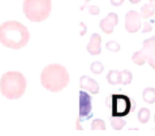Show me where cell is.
<instances>
[{
    "label": "cell",
    "instance_id": "cell-19",
    "mask_svg": "<svg viewBox=\"0 0 155 136\" xmlns=\"http://www.w3.org/2000/svg\"><path fill=\"white\" fill-rule=\"evenodd\" d=\"M91 129L92 130H105L106 124L105 122L102 119H94L91 122Z\"/></svg>",
    "mask_w": 155,
    "mask_h": 136
},
{
    "label": "cell",
    "instance_id": "cell-7",
    "mask_svg": "<svg viewBox=\"0 0 155 136\" xmlns=\"http://www.w3.org/2000/svg\"><path fill=\"white\" fill-rule=\"evenodd\" d=\"M141 16L136 11L131 10L126 15L125 27L128 32L136 33L141 28Z\"/></svg>",
    "mask_w": 155,
    "mask_h": 136
},
{
    "label": "cell",
    "instance_id": "cell-13",
    "mask_svg": "<svg viewBox=\"0 0 155 136\" xmlns=\"http://www.w3.org/2000/svg\"><path fill=\"white\" fill-rule=\"evenodd\" d=\"M143 100L148 104H153L155 103V88H147L144 90L142 94Z\"/></svg>",
    "mask_w": 155,
    "mask_h": 136
},
{
    "label": "cell",
    "instance_id": "cell-16",
    "mask_svg": "<svg viewBox=\"0 0 155 136\" xmlns=\"http://www.w3.org/2000/svg\"><path fill=\"white\" fill-rule=\"evenodd\" d=\"M132 61L134 63H135L138 65H143L146 62H147V58H146L145 55L144 54L141 50H139L138 52H135L132 57Z\"/></svg>",
    "mask_w": 155,
    "mask_h": 136
},
{
    "label": "cell",
    "instance_id": "cell-12",
    "mask_svg": "<svg viewBox=\"0 0 155 136\" xmlns=\"http://www.w3.org/2000/svg\"><path fill=\"white\" fill-rule=\"evenodd\" d=\"M107 80L112 85L121 84V71L117 70H110L107 75Z\"/></svg>",
    "mask_w": 155,
    "mask_h": 136
},
{
    "label": "cell",
    "instance_id": "cell-27",
    "mask_svg": "<svg viewBox=\"0 0 155 136\" xmlns=\"http://www.w3.org/2000/svg\"><path fill=\"white\" fill-rule=\"evenodd\" d=\"M154 122H155V115H154Z\"/></svg>",
    "mask_w": 155,
    "mask_h": 136
},
{
    "label": "cell",
    "instance_id": "cell-25",
    "mask_svg": "<svg viewBox=\"0 0 155 136\" xmlns=\"http://www.w3.org/2000/svg\"><path fill=\"white\" fill-rule=\"evenodd\" d=\"M141 0H129V2L132 4H138L141 2Z\"/></svg>",
    "mask_w": 155,
    "mask_h": 136
},
{
    "label": "cell",
    "instance_id": "cell-14",
    "mask_svg": "<svg viewBox=\"0 0 155 136\" xmlns=\"http://www.w3.org/2000/svg\"><path fill=\"white\" fill-rule=\"evenodd\" d=\"M155 8L150 4H144L141 8V16L142 18L147 19L154 15Z\"/></svg>",
    "mask_w": 155,
    "mask_h": 136
},
{
    "label": "cell",
    "instance_id": "cell-4",
    "mask_svg": "<svg viewBox=\"0 0 155 136\" xmlns=\"http://www.w3.org/2000/svg\"><path fill=\"white\" fill-rule=\"evenodd\" d=\"M51 0H25L23 11L27 18L32 22H41L51 12Z\"/></svg>",
    "mask_w": 155,
    "mask_h": 136
},
{
    "label": "cell",
    "instance_id": "cell-9",
    "mask_svg": "<svg viewBox=\"0 0 155 136\" xmlns=\"http://www.w3.org/2000/svg\"><path fill=\"white\" fill-rule=\"evenodd\" d=\"M118 22L119 19L117 15L114 12H111L109 13L105 18L101 21L100 27L105 34H110L113 33L114 27L118 24Z\"/></svg>",
    "mask_w": 155,
    "mask_h": 136
},
{
    "label": "cell",
    "instance_id": "cell-11",
    "mask_svg": "<svg viewBox=\"0 0 155 136\" xmlns=\"http://www.w3.org/2000/svg\"><path fill=\"white\" fill-rule=\"evenodd\" d=\"M101 35L98 34H92L90 42L87 46V50L92 56H97L101 53Z\"/></svg>",
    "mask_w": 155,
    "mask_h": 136
},
{
    "label": "cell",
    "instance_id": "cell-5",
    "mask_svg": "<svg viewBox=\"0 0 155 136\" xmlns=\"http://www.w3.org/2000/svg\"><path fill=\"white\" fill-rule=\"evenodd\" d=\"M110 98L112 117H124L135 110V101L127 95H111Z\"/></svg>",
    "mask_w": 155,
    "mask_h": 136
},
{
    "label": "cell",
    "instance_id": "cell-15",
    "mask_svg": "<svg viewBox=\"0 0 155 136\" xmlns=\"http://www.w3.org/2000/svg\"><path fill=\"white\" fill-rule=\"evenodd\" d=\"M150 118V112L147 108L143 107L140 109L138 113V119L141 123H147Z\"/></svg>",
    "mask_w": 155,
    "mask_h": 136
},
{
    "label": "cell",
    "instance_id": "cell-24",
    "mask_svg": "<svg viewBox=\"0 0 155 136\" xmlns=\"http://www.w3.org/2000/svg\"><path fill=\"white\" fill-rule=\"evenodd\" d=\"M111 4L114 6H120L123 3L124 0H110Z\"/></svg>",
    "mask_w": 155,
    "mask_h": 136
},
{
    "label": "cell",
    "instance_id": "cell-2",
    "mask_svg": "<svg viewBox=\"0 0 155 136\" xmlns=\"http://www.w3.org/2000/svg\"><path fill=\"white\" fill-rule=\"evenodd\" d=\"M69 75L67 69L59 64H50L43 69L41 81L45 89L52 92H59L69 83Z\"/></svg>",
    "mask_w": 155,
    "mask_h": 136
},
{
    "label": "cell",
    "instance_id": "cell-1",
    "mask_svg": "<svg viewBox=\"0 0 155 136\" xmlns=\"http://www.w3.org/2000/svg\"><path fill=\"white\" fill-rule=\"evenodd\" d=\"M30 40L27 27L16 21H8L0 25V43L8 48L18 50L25 47Z\"/></svg>",
    "mask_w": 155,
    "mask_h": 136
},
{
    "label": "cell",
    "instance_id": "cell-8",
    "mask_svg": "<svg viewBox=\"0 0 155 136\" xmlns=\"http://www.w3.org/2000/svg\"><path fill=\"white\" fill-rule=\"evenodd\" d=\"M141 50L145 55L148 65L153 69H155V37L144 40Z\"/></svg>",
    "mask_w": 155,
    "mask_h": 136
},
{
    "label": "cell",
    "instance_id": "cell-23",
    "mask_svg": "<svg viewBox=\"0 0 155 136\" xmlns=\"http://www.w3.org/2000/svg\"><path fill=\"white\" fill-rule=\"evenodd\" d=\"M153 30V27L150 25L149 22H144V29L142 30V33H147L150 32Z\"/></svg>",
    "mask_w": 155,
    "mask_h": 136
},
{
    "label": "cell",
    "instance_id": "cell-21",
    "mask_svg": "<svg viewBox=\"0 0 155 136\" xmlns=\"http://www.w3.org/2000/svg\"><path fill=\"white\" fill-rule=\"evenodd\" d=\"M106 48L113 53H117L120 50V45L118 43H116V41L112 40V41L106 43Z\"/></svg>",
    "mask_w": 155,
    "mask_h": 136
},
{
    "label": "cell",
    "instance_id": "cell-6",
    "mask_svg": "<svg viewBox=\"0 0 155 136\" xmlns=\"http://www.w3.org/2000/svg\"><path fill=\"white\" fill-rule=\"evenodd\" d=\"M92 98L85 91H79V121L90 119L93 117L92 113Z\"/></svg>",
    "mask_w": 155,
    "mask_h": 136
},
{
    "label": "cell",
    "instance_id": "cell-26",
    "mask_svg": "<svg viewBox=\"0 0 155 136\" xmlns=\"http://www.w3.org/2000/svg\"><path fill=\"white\" fill-rule=\"evenodd\" d=\"M149 4H150L155 8V0H149Z\"/></svg>",
    "mask_w": 155,
    "mask_h": 136
},
{
    "label": "cell",
    "instance_id": "cell-10",
    "mask_svg": "<svg viewBox=\"0 0 155 136\" xmlns=\"http://www.w3.org/2000/svg\"><path fill=\"white\" fill-rule=\"evenodd\" d=\"M80 88L87 90L92 95H97L100 91V86L97 81L86 75H83L80 78Z\"/></svg>",
    "mask_w": 155,
    "mask_h": 136
},
{
    "label": "cell",
    "instance_id": "cell-17",
    "mask_svg": "<svg viewBox=\"0 0 155 136\" xmlns=\"http://www.w3.org/2000/svg\"><path fill=\"white\" fill-rule=\"evenodd\" d=\"M126 121L120 119V117L111 118V125L115 130H121L126 125Z\"/></svg>",
    "mask_w": 155,
    "mask_h": 136
},
{
    "label": "cell",
    "instance_id": "cell-18",
    "mask_svg": "<svg viewBox=\"0 0 155 136\" xmlns=\"http://www.w3.org/2000/svg\"><path fill=\"white\" fill-rule=\"evenodd\" d=\"M133 76L129 70H123L121 71V84L123 85H129L132 82Z\"/></svg>",
    "mask_w": 155,
    "mask_h": 136
},
{
    "label": "cell",
    "instance_id": "cell-20",
    "mask_svg": "<svg viewBox=\"0 0 155 136\" xmlns=\"http://www.w3.org/2000/svg\"><path fill=\"white\" fill-rule=\"evenodd\" d=\"M104 69V65L100 62H94L91 65V70L94 74H101Z\"/></svg>",
    "mask_w": 155,
    "mask_h": 136
},
{
    "label": "cell",
    "instance_id": "cell-3",
    "mask_svg": "<svg viewBox=\"0 0 155 136\" xmlns=\"http://www.w3.org/2000/svg\"><path fill=\"white\" fill-rule=\"evenodd\" d=\"M26 87V78L19 71H8L0 79V91L8 99L20 98L25 94Z\"/></svg>",
    "mask_w": 155,
    "mask_h": 136
},
{
    "label": "cell",
    "instance_id": "cell-22",
    "mask_svg": "<svg viewBox=\"0 0 155 136\" xmlns=\"http://www.w3.org/2000/svg\"><path fill=\"white\" fill-rule=\"evenodd\" d=\"M88 11L89 12L91 13L93 15H97L100 14V8H98L96 5H91V6H88Z\"/></svg>",
    "mask_w": 155,
    "mask_h": 136
}]
</instances>
